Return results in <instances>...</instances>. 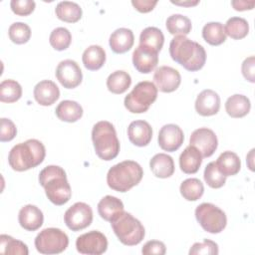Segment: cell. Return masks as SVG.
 <instances>
[{"mask_svg": "<svg viewBox=\"0 0 255 255\" xmlns=\"http://www.w3.org/2000/svg\"><path fill=\"white\" fill-rule=\"evenodd\" d=\"M202 37L212 46L221 45L226 40L224 26L219 22H208L202 28Z\"/></svg>", "mask_w": 255, "mask_h": 255, "instance_id": "cell-32", "label": "cell"}, {"mask_svg": "<svg viewBox=\"0 0 255 255\" xmlns=\"http://www.w3.org/2000/svg\"><path fill=\"white\" fill-rule=\"evenodd\" d=\"M251 109L250 100L240 94H235L229 97L225 103V110L228 116L231 118H243L245 117Z\"/></svg>", "mask_w": 255, "mask_h": 255, "instance_id": "cell-25", "label": "cell"}, {"mask_svg": "<svg viewBox=\"0 0 255 255\" xmlns=\"http://www.w3.org/2000/svg\"><path fill=\"white\" fill-rule=\"evenodd\" d=\"M49 41L55 50L64 51L69 48L72 41V35L67 28L58 27L51 32Z\"/></svg>", "mask_w": 255, "mask_h": 255, "instance_id": "cell-38", "label": "cell"}, {"mask_svg": "<svg viewBox=\"0 0 255 255\" xmlns=\"http://www.w3.org/2000/svg\"><path fill=\"white\" fill-rule=\"evenodd\" d=\"M164 43V36L160 29L156 27H146L139 35V45L149 47L159 52Z\"/></svg>", "mask_w": 255, "mask_h": 255, "instance_id": "cell-31", "label": "cell"}, {"mask_svg": "<svg viewBox=\"0 0 255 255\" xmlns=\"http://www.w3.org/2000/svg\"><path fill=\"white\" fill-rule=\"evenodd\" d=\"M132 6L140 13H147L153 10L155 5L157 4V1H151V0H132L131 1Z\"/></svg>", "mask_w": 255, "mask_h": 255, "instance_id": "cell-46", "label": "cell"}, {"mask_svg": "<svg viewBox=\"0 0 255 255\" xmlns=\"http://www.w3.org/2000/svg\"><path fill=\"white\" fill-rule=\"evenodd\" d=\"M124 203L116 196L106 195L98 203V212L106 221L112 222L117 216L124 212Z\"/></svg>", "mask_w": 255, "mask_h": 255, "instance_id": "cell-22", "label": "cell"}, {"mask_svg": "<svg viewBox=\"0 0 255 255\" xmlns=\"http://www.w3.org/2000/svg\"><path fill=\"white\" fill-rule=\"evenodd\" d=\"M202 155L200 151L193 145H188L179 156L180 169L187 174L196 173L202 163Z\"/></svg>", "mask_w": 255, "mask_h": 255, "instance_id": "cell-23", "label": "cell"}, {"mask_svg": "<svg viewBox=\"0 0 255 255\" xmlns=\"http://www.w3.org/2000/svg\"><path fill=\"white\" fill-rule=\"evenodd\" d=\"M172 4H175V5H180V6H194L196 4H198L199 2L198 1H194V2H191V1H188V2H172Z\"/></svg>", "mask_w": 255, "mask_h": 255, "instance_id": "cell-48", "label": "cell"}, {"mask_svg": "<svg viewBox=\"0 0 255 255\" xmlns=\"http://www.w3.org/2000/svg\"><path fill=\"white\" fill-rule=\"evenodd\" d=\"M166 252V248L163 242L158 240H149L147 241L141 249V253L144 255H163Z\"/></svg>", "mask_w": 255, "mask_h": 255, "instance_id": "cell-44", "label": "cell"}, {"mask_svg": "<svg viewBox=\"0 0 255 255\" xmlns=\"http://www.w3.org/2000/svg\"><path fill=\"white\" fill-rule=\"evenodd\" d=\"M218 245L209 239H204L202 242H196L194 243L190 250V255H197V254H211L216 255L218 254Z\"/></svg>", "mask_w": 255, "mask_h": 255, "instance_id": "cell-41", "label": "cell"}, {"mask_svg": "<svg viewBox=\"0 0 255 255\" xmlns=\"http://www.w3.org/2000/svg\"><path fill=\"white\" fill-rule=\"evenodd\" d=\"M76 248L81 254L101 255L108 249V240L102 232L92 230L77 238Z\"/></svg>", "mask_w": 255, "mask_h": 255, "instance_id": "cell-11", "label": "cell"}, {"mask_svg": "<svg viewBox=\"0 0 255 255\" xmlns=\"http://www.w3.org/2000/svg\"><path fill=\"white\" fill-rule=\"evenodd\" d=\"M143 176L142 167L133 160H124L112 166L107 174V183L110 188L127 192L137 185Z\"/></svg>", "mask_w": 255, "mask_h": 255, "instance_id": "cell-4", "label": "cell"}, {"mask_svg": "<svg viewBox=\"0 0 255 255\" xmlns=\"http://www.w3.org/2000/svg\"><path fill=\"white\" fill-rule=\"evenodd\" d=\"M131 84V78L128 73L119 70L113 72L107 79L108 90L113 94L125 93Z\"/></svg>", "mask_w": 255, "mask_h": 255, "instance_id": "cell-30", "label": "cell"}, {"mask_svg": "<svg viewBox=\"0 0 255 255\" xmlns=\"http://www.w3.org/2000/svg\"><path fill=\"white\" fill-rule=\"evenodd\" d=\"M22 96L21 85L14 80H4L0 84V101L2 103H15Z\"/></svg>", "mask_w": 255, "mask_h": 255, "instance_id": "cell-36", "label": "cell"}, {"mask_svg": "<svg viewBox=\"0 0 255 255\" xmlns=\"http://www.w3.org/2000/svg\"><path fill=\"white\" fill-rule=\"evenodd\" d=\"M1 128H0V140L2 142L12 140L17 133V128L14 123L6 118H2L0 121Z\"/></svg>", "mask_w": 255, "mask_h": 255, "instance_id": "cell-43", "label": "cell"}, {"mask_svg": "<svg viewBox=\"0 0 255 255\" xmlns=\"http://www.w3.org/2000/svg\"><path fill=\"white\" fill-rule=\"evenodd\" d=\"M149 167L152 173L159 178L170 177L174 172V162L170 155L166 153H157L149 161Z\"/></svg>", "mask_w": 255, "mask_h": 255, "instance_id": "cell-24", "label": "cell"}, {"mask_svg": "<svg viewBox=\"0 0 255 255\" xmlns=\"http://www.w3.org/2000/svg\"><path fill=\"white\" fill-rule=\"evenodd\" d=\"M39 182L44 187L46 196L55 205L67 203L72 190L68 182L66 171L58 165H48L39 173Z\"/></svg>", "mask_w": 255, "mask_h": 255, "instance_id": "cell-2", "label": "cell"}, {"mask_svg": "<svg viewBox=\"0 0 255 255\" xmlns=\"http://www.w3.org/2000/svg\"><path fill=\"white\" fill-rule=\"evenodd\" d=\"M64 221L72 231H79L87 228L93 221V210L85 202H76L69 207L64 214Z\"/></svg>", "mask_w": 255, "mask_h": 255, "instance_id": "cell-10", "label": "cell"}, {"mask_svg": "<svg viewBox=\"0 0 255 255\" xmlns=\"http://www.w3.org/2000/svg\"><path fill=\"white\" fill-rule=\"evenodd\" d=\"M171 59L189 72H196L203 68L206 62V52L197 42L183 35H176L169 44Z\"/></svg>", "mask_w": 255, "mask_h": 255, "instance_id": "cell-1", "label": "cell"}, {"mask_svg": "<svg viewBox=\"0 0 255 255\" xmlns=\"http://www.w3.org/2000/svg\"><path fill=\"white\" fill-rule=\"evenodd\" d=\"M18 221L22 228L28 231L39 229L44 221L43 212L35 205L27 204L23 206L18 214Z\"/></svg>", "mask_w": 255, "mask_h": 255, "instance_id": "cell-19", "label": "cell"}, {"mask_svg": "<svg viewBox=\"0 0 255 255\" xmlns=\"http://www.w3.org/2000/svg\"><path fill=\"white\" fill-rule=\"evenodd\" d=\"M59 120L67 123H75L83 116V108L75 101H62L55 110Z\"/></svg>", "mask_w": 255, "mask_h": 255, "instance_id": "cell-26", "label": "cell"}, {"mask_svg": "<svg viewBox=\"0 0 255 255\" xmlns=\"http://www.w3.org/2000/svg\"><path fill=\"white\" fill-rule=\"evenodd\" d=\"M231 5L236 11H245L253 9L255 2L254 1H232Z\"/></svg>", "mask_w": 255, "mask_h": 255, "instance_id": "cell-47", "label": "cell"}, {"mask_svg": "<svg viewBox=\"0 0 255 255\" xmlns=\"http://www.w3.org/2000/svg\"><path fill=\"white\" fill-rule=\"evenodd\" d=\"M215 162L219 171L225 176L235 175L241 168V161L239 156L230 150L222 152Z\"/></svg>", "mask_w": 255, "mask_h": 255, "instance_id": "cell-28", "label": "cell"}, {"mask_svg": "<svg viewBox=\"0 0 255 255\" xmlns=\"http://www.w3.org/2000/svg\"><path fill=\"white\" fill-rule=\"evenodd\" d=\"M220 109V97L210 89L203 90L196 98L195 111L203 117L216 115Z\"/></svg>", "mask_w": 255, "mask_h": 255, "instance_id": "cell-17", "label": "cell"}, {"mask_svg": "<svg viewBox=\"0 0 255 255\" xmlns=\"http://www.w3.org/2000/svg\"><path fill=\"white\" fill-rule=\"evenodd\" d=\"M179 190L184 199L196 201L203 195L204 186L198 178H187L181 182Z\"/></svg>", "mask_w": 255, "mask_h": 255, "instance_id": "cell-35", "label": "cell"}, {"mask_svg": "<svg viewBox=\"0 0 255 255\" xmlns=\"http://www.w3.org/2000/svg\"><path fill=\"white\" fill-rule=\"evenodd\" d=\"M0 252L3 254L13 255H28L29 253L28 247L25 243L6 234L0 235Z\"/></svg>", "mask_w": 255, "mask_h": 255, "instance_id": "cell-37", "label": "cell"}, {"mask_svg": "<svg viewBox=\"0 0 255 255\" xmlns=\"http://www.w3.org/2000/svg\"><path fill=\"white\" fill-rule=\"evenodd\" d=\"M10 40L18 45L25 44L30 40L31 29L23 22H15L10 25L8 30Z\"/></svg>", "mask_w": 255, "mask_h": 255, "instance_id": "cell-40", "label": "cell"}, {"mask_svg": "<svg viewBox=\"0 0 255 255\" xmlns=\"http://www.w3.org/2000/svg\"><path fill=\"white\" fill-rule=\"evenodd\" d=\"M34 98L41 106H51L60 98V90L58 86L50 81L43 80L39 82L34 88Z\"/></svg>", "mask_w": 255, "mask_h": 255, "instance_id": "cell-20", "label": "cell"}, {"mask_svg": "<svg viewBox=\"0 0 255 255\" xmlns=\"http://www.w3.org/2000/svg\"><path fill=\"white\" fill-rule=\"evenodd\" d=\"M92 140L97 155L106 161L112 160L120 152V141L115 127L108 121L96 123L92 129Z\"/></svg>", "mask_w": 255, "mask_h": 255, "instance_id": "cell-5", "label": "cell"}, {"mask_svg": "<svg viewBox=\"0 0 255 255\" xmlns=\"http://www.w3.org/2000/svg\"><path fill=\"white\" fill-rule=\"evenodd\" d=\"M203 177L207 185L211 188H220L225 184L226 181V176L219 171L215 161H211L206 165Z\"/></svg>", "mask_w": 255, "mask_h": 255, "instance_id": "cell-39", "label": "cell"}, {"mask_svg": "<svg viewBox=\"0 0 255 255\" xmlns=\"http://www.w3.org/2000/svg\"><path fill=\"white\" fill-rule=\"evenodd\" d=\"M69 245L68 235L59 228H45L35 238V247L41 254H59Z\"/></svg>", "mask_w": 255, "mask_h": 255, "instance_id": "cell-9", "label": "cell"}, {"mask_svg": "<svg viewBox=\"0 0 255 255\" xmlns=\"http://www.w3.org/2000/svg\"><path fill=\"white\" fill-rule=\"evenodd\" d=\"M157 98L155 85L148 81L139 82L132 91L126 96L124 104L126 109L132 114L145 113Z\"/></svg>", "mask_w": 255, "mask_h": 255, "instance_id": "cell-7", "label": "cell"}, {"mask_svg": "<svg viewBox=\"0 0 255 255\" xmlns=\"http://www.w3.org/2000/svg\"><path fill=\"white\" fill-rule=\"evenodd\" d=\"M56 16L68 23H76L82 18V8L79 4L71 1H62L59 2L55 9Z\"/></svg>", "mask_w": 255, "mask_h": 255, "instance_id": "cell-29", "label": "cell"}, {"mask_svg": "<svg viewBox=\"0 0 255 255\" xmlns=\"http://www.w3.org/2000/svg\"><path fill=\"white\" fill-rule=\"evenodd\" d=\"M225 34L234 40H240L247 36L249 32V24L247 20L241 17H231L227 20L225 27Z\"/></svg>", "mask_w": 255, "mask_h": 255, "instance_id": "cell-34", "label": "cell"}, {"mask_svg": "<svg viewBox=\"0 0 255 255\" xmlns=\"http://www.w3.org/2000/svg\"><path fill=\"white\" fill-rule=\"evenodd\" d=\"M128 136L132 144L146 146L152 138V128L145 121H133L128 128Z\"/></svg>", "mask_w": 255, "mask_h": 255, "instance_id": "cell-18", "label": "cell"}, {"mask_svg": "<svg viewBox=\"0 0 255 255\" xmlns=\"http://www.w3.org/2000/svg\"><path fill=\"white\" fill-rule=\"evenodd\" d=\"M46 156L44 144L35 138L14 145L8 155V162L12 169L25 171L41 164Z\"/></svg>", "mask_w": 255, "mask_h": 255, "instance_id": "cell-3", "label": "cell"}, {"mask_svg": "<svg viewBox=\"0 0 255 255\" xmlns=\"http://www.w3.org/2000/svg\"><path fill=\"white\" fill-rule=\"evenodd\" d=\"M110 47L117 54H123L131 49L134 43V36L130 29L119 28L110 36Z\"/></svg>", "mask_w": 255, "mask_h": 255, "instance_id": "cell-21", "label": "cell"}, {"mask_svg": "<svg viewBox=\"0 0 255 255\" xmlns=\"http://www.w3.org/2000/svg\"><path fill=\"white\" fill-rule=\"evenodd\" d=\"M241 71L243 77L250 83L255 82V58L250 56L246 58L241 66Z\"/></svg>", "mask_w": 255, "mask_h": 255, "instance_id": "cell-45", "label": "cell"}, {"mask_svg": "<svg viewBox=\"0 0 255 255\" xmlns=\"http://www.w3.org/2000/svg\"><path fill=\"white\" fill-rule=\"evenodd\" d=\"M132 64L141 74H149L158 64V52L155 50L138 45L132 53Z\"/></svg>", "mask_w": 255, "mask_h": 255, "instance_id": "cell-16", "label": "cell"}, {"mask_svg": "<svg viewBox=\"0 0 255 255\" xmlns=\"http://www.w3.org/2000/svg\"><path fill=\"white\" fill-rule=\"evenodd\" d=\"M181 83V76L176 69L169 66L157 68L153 74V84L162 93L174 92Z\"/></svg>", "mask_w": 255, "mask_h": 255, "instance_id": "cell-14", "label": "cell"}, {"mask_svg": "<svg viewBox=\"0 0 255 255\" xmlns=\"http://www.w3.org/2000/svg\"><path fill=\"white\" fill-rule=\"evenodd\" d=\"M157 140L161 149L172 152L181 146L184 140V134L177 125L167 124L159 129Z\"/></svg>", "mask_w": 255, "mask_h": 255, "instance_id": "cell-15", "label": "cell"}, {"mask_svg": "<svg viewBox=\"0 0 255 255\" xmlns=\"http://www.w3.org/2000/svg\"><path fill=\"white\" fill-rule=\"evenodd\" d=\"M111 225L118 239L127 246L137 245L145 234L140 221L128 212H122L111 222Z\"/></svg>", "mask_w": 255, "mask_h": 255, "instance_id": "cell-6", "label": "cell"}, {"mask_svg": "<svg viewBox=\"0 0 255 255\" xmlns=\"http://www.w3.org/2000/svg\"><path fill=\"white\" fill-rule=\"evenodd\" d=\"M56 78L66 89L78 87L83 80V74L80 66L74 60L61 61L56 68Z\"/></svg>", "mask_w": 255, "mask_h": 255, "instance_id": "cell-12", "label": "cell"}, {"mask_svg": "<svg viewBox=\"0 0 255 255\" xmlns=\"http://www.w3.org/2000/svg\"><path fill=\"white\" fill-rule=\"evenodd\" d=\"M36 3L33 0H12L10 2L11 10L18 16H28L35 9Z\"/></svg>", "mask_w": 255, "mask_h": 255, "instance_id": "cell-42", "label": "cell"}, {"mask_svg": "<svg viewBox=\"0 0 255 255\" xmlns=\"http://www.w3.org/2000/svg\"><path fill=\"white\" fill-rule=\"evenodd\" d=\"M82 61L86 69L97 71L101 69L106 62V52L99 45H91L84 51Z\"/></svg>", "mask_w": 255, "mask_h": 255, "instance_id": "cell-27", "label": "cell"}, {"mask_svg": "<svg viewBox=\"0 0 255 255\" xmlns=\"http://www.w3.org/2000/svg\"><path fill=\"white\" fill-rule=\"evenodd\" d=\"M195 218L205 231L212 234L220 233L227 224L225 212L209 202H203L196 207Z\"/></svg>", "mask_w": 255, "mask_h": 255, "instance_id": "cell-8", "label": "cell"}, {"mask_svg": "<svg viewBox=\"0 0 255 255\" xmlns=\"http://www.w3.org/2000/svg\"><path fill=\"white\" fill-rule=\"evenodd\" d=\"M190 145L195 146L202 157L211 156L217 148L218 140L215 132L207 128H199L192 131L189 138Z\"/></svg>", "mask_w": 255, "mask_h": 255, "instance_id": "cell-13", "label": "cell"}, {"mask_svg": "<svg viewBox=\"0 0 255 255\" xmlns=\"http://www.w3.org/2000/svg\"><path fill=\"white\" fill-rule=\"evenodd\" d=\"M167 31L172 35H187L190 33L192 25L188 17L181 14H173L166 19L165 22Z\"/></svg>", "mask_w": 255, "mask_h": 255, "instance_id": "cell-33", "label": "cell"}]
</instances>
